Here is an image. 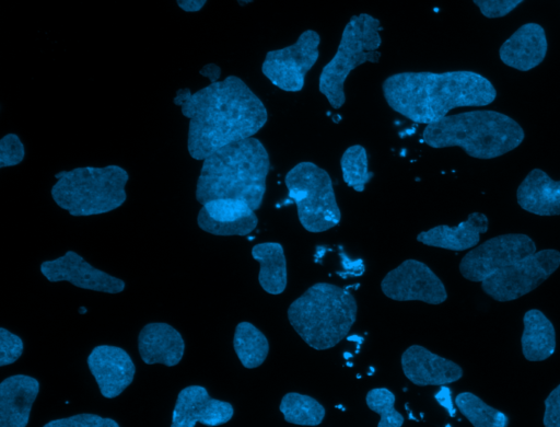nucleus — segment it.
Instances as JSON below:
<instances>
[{
  "label": "nucleus",
  "instance_id": "nucleus-1",
  "mask_svg": "<svg viewBox=\"0 0 560 427\" xmlns=\"http://www.w3.org/2000/svg\"><path fill=\"white\" fill-rule=\"evenodd\" d=\"M173 103L189 119L187 149L197 161L225 145L253 137L268 120L262 101L236 76L210 82L194 93L179 89Z\"/></svg>",
  "mask_w": 560,
  "mask_h": 427
},
{
  "label": "nucleus",
  "instance_id": "nucleus-2",
  "mask_svg": "<svg viewBox=\"0 0 560 427\" xmlns=\"http://www.w3.org/2000/svg\"><path fill=\"white\" fill-rule=\"evenodd\" d=\"M382 91L388 106L417 124H431L454 108L486 106L497 96L493 84L474 71H407L387 77Z\"/></svg>",
  "mask_w": 560,
  "mask_h": 427
},
{
  "label": "nucleus",
  "instance_id": "nucleus-3",
  "mask_svg": "<svg viewBox=\"0 0 560 427\" xmlns=\"http://www.w3.org/2000/svg\"><path fill=\"white\" fill-rule=\"evenodd\" d=\"M196 199L203 205L217 198H238L254 210L260 208L270 170L264 143L249 137L225 145L202 160Z\"/></svg>",
  "mask_w": 560,
  "mask_h": 427
},
{
  "label": "nucleus",
  "instance_id": "nucleus-4",
  "mask_svg": "<svg viewBox=\"0 0 560 427\" xmlns=\"http://www.w3.org/2000/svg\"><path fill=\"white\" fill-rule=\"evenodd\" d=\"M523 128L510 116L488 109L463 112L425 125L422 139L429 147H459L477 159H493L524 140Z\"/></svg>",
  "mask_w": 560,
  "mask_h": 427
},
{
  "label": "nucleus",
  "instance_id": "nucleus-5",
  "mask_svg": "<svg viewBox=\"0 0 560 427\" xmlns=\"http://www.w3.org/2000/svg\"><path fill=\"white\" fill-rule=\"evenodd\" d=\"M358 305L351 292L328 282H317L288 309L295 332L312 348L324 350L340 343L357 320Z\"/></svg>",
  "mask_w": 560,
  "mask_h": 427
},
{
  "label": "nucleus",
  "instance_id": "nucleus-6",
  "mask_svg": "<svg viewBox=\"0 0 560 427\" xmlns=\"http://www.w3.org/2000/svg\"><path fill=\"white\" fill-rule=\"evenodd\" d=\"M54 201L71 216H93L120 207L127 198L128 172L119 165L82 166L55 174Z\"/></svg>",
  "mask_w": 560,
  "mask_h": 427
},
{
  "label": "nucleus",
  "instance_id": "nucleus-7",
  "mask_svg": "<svg viewBox=\"0 0 560 427\" xmlns=\"http://www.w3.org/2000/svg\"><path fill=\"white\" fill-rule=\"evenodd\" d=\"M381 22L369 13L352 15L343 27L334 57L323 67L318 90L334 108L346 102L345 82L352 70L364 62L381 59Z\"/></svg>",
  "mask_w": 560,
  "mask_h": 427
},
{
  "label": "nucleus",
  "instance_id": "nucleus-8",
  "mask_svg": "<svg viewBox=\"0 0 560 427\" xmlns=\"http://www.w3.org/2000/svg\"><path fill=\"white\" fill-rule=\"evenodd\" d=\"M284 184L305 230L324 232L340 222L332 181L325 169L311 161L299 162L285 174Z\"/></svg>",
  "mask_w": 560,
  "mask_h": 427
},
{
  "label": "nucleus",
  "instance_id": "nucleus-9",
  "mask_svg": "<svg viewBox=\"0 0 560 427\" xmlns=\"http://www.w3.org/2000/svg\"><path fill=\"white\" fill-rule=\"evenodd\" d=\"M559 266V251L541 250L493 273L481 281V288L497 301L515 300L536 289Z\"/></svg>",
  "mask_w": 560,
  "mask_h": 427
},
{
  "label": "nucleus",
  "instance_id": "nucleus-10",
  "mask_svg": "<svg viewBox=\"0 0 560 427\" xmlns=\"http://www.w3.org/2000/svg\"><path fill=\"white\" fill-rule=\"evenodd\" d=\"M319 44L320 36L316 31L302 32L292 45L266 54L261 65L262 74L282 91H301L306 73L319 57Z\"/></svg>",
  "mask_w": 560,
  "mask_h": 427
},
{
  "label": "nucleus",
  "instance_id": "nucleus-11",
  "mask_svg": "<svg viewBox=\"0 0 560 427\" xmlns=\"http://www.w3.org/2000/svg\"><path fill=\"white\" fill-rule=\"evenodd\" d=\"M536 252L526 234L509 233L487 240L462 258L459 272L470 281H482L499 269Z\"/></svg>",
  "mask_w": 560,
  "mask_h": 427
},
{
  "label": "nucleus",
  "instance_id": "nucleus-12",
  "mask_svg": "<svg viewBox=\"0 0 560 427\" xmlns=\"http://www.w3.org/2000/svg\"><path fill=\"white\" fill-rule=\"evenodd\" d=\"M383 293L397 301L419 300L440 304L447 298L442 280L424 263L406 259L386 274L381 282Z\"/></svg>",
  "mask_w": 560,
  "mask_h": 427
},
{
  "label": "nucleus",
  "instance_id": "nucleus-13",
  "mask_svg": "<svg viewBox=\"0 0 560 427\" xmlns=\"http://www.w3.org/2000/svg\"><path fill=\"white\" fill-rule=\"evenodd\" d=\"M40 273L51 282L69 281L82 289L107 293H118L125 289L122 279L93 267L73 251H67L56 259L43 262Z\"/></svg>",
  "mask_w": 560,
  "mask_h": 427
},
{
  "label": "nucleus",
  "instance_id": "nucleus-14",
  "mask_svg": "<svg viewBox=\"0 0 560 427\" xmlns=\"http://www.w3.org/2000/svg\"><path fill=\"white\" fill-rule=\"evenodd\" d=\"M197 223L201 230L214 235L244 236L256 229L258 218L243 199L217 198L202 205Z\"/></svg>",
  "mask_w": 560,
  "mask_h": 427
},
{
  "label": "nucleus",
  "instance_id": "nucleus-15",
  "mask_svg": "<svg viewBox=\"0 0 560 427\" xmlns=\"http://www.w3.org/2000/svg\"><path fill=\"white\" fill-rule=\"evenodd\" d=\"M233 414L231 403L211 397L205 386L188 385L177 395L171 426L195 427L200 423L213 427L228 423Z\"/></svg>",
  "mask_w": 560,
  "mask_h": 427
},
{
  "label": "nucleus",
  "instance_id": "nucleus-16",
  "mask_svg": "<svg viewBox=\"0 0 560 427\" xmlns=\"http://www.w3.org/2000/svg\"><path fill=\"white\" fill-rule=\"evenodd\" d=\"M86 362L104 397L118 396L133 381L135 363L120 347L98 345L92 349Z\"/></svg>",
  "mask_w": 560,
  "mask_h": 427
},
{
  "label": "nucleus",
  "instance_id": "nucleus-17",
  "mask_svg": "<svg viewBox=\"0 0 560 427\" xmlns=\"http://www.w3.org/2000/svg\"><path fill=\"white\" fill-rule=\"evenodd\" d=\"M401 368L407 379L420 386H442L463 377V369L456 362L420 345H412L402 353Z\"/></svg>",
  "mask_w": 560,
  "mask_h": 427
},
{
  "label": "nucleus",
  "instance_id": "nucleus-18",
  "mask_svg": "<svg viewBox=\"0 0 560 427\" xmlns=\"http://www.w3.org/2000/svg\"><path fill=\"white\" fill-rule=\"evenodd\" d=\"M39 382L30 376L15 374L0 383V427H25Z\"/></svg>",
  "mask_w": 560,
  "mask_h": 427
},
{
  "label": "nucleus",
  "instance_id": "nucleus-19",
  "mask_svg": "<svg viewBox=\"0 0 560 427\" xmlns=\"http://www.w3.org/2000/svg\"><path fill=\"white\" fill-rule=\"evenodd\" d=\"M547 46L542 26L537 23H526L502 44L499 56L506 66L528 71L545 59Z\"/></svg>",
  "mask_w": 560,
  "mask_h": 427
},
{
  "label": "nucleus",
  "instance_id": "nucleus-20",
  "mask_svg": "<svg viewBox=\"0 0 560 427\" xmlns=\"http://www.w3.org/2000/svg\"><path fill=\"white\" fill-rule=\"evenodd\" d=\"M138 350L147 365L176 366L185 353L180 333L167 323L145 324L138 336Z\"/></svg>",
  "mask_w": 560,
  "mask_h": 427
},
{
  "label": "nucleus",
  "instance_id": "nucleus-21",
  "mask_svg": "<svg viewBox=\"0 0 560 427\" xmlns=\"http://www.w3.org/2000/svg\"><path fill=\"white\" fill-rule=\"evenodd\" d=\"M488 223L487 216L476 211L455 227L441 224L422 231L417 235V241L428 246L464 251L479 243L480 234L488 231Z\"/></svg>",
  "mask_w": 560,
  "mask_h": 427
},
{
  "label": "nucleus",
  "instance_id": "nucleus-22",
  "mask_svg": "<svg viewBox=\"0 0 560 427\" xmlns=\"http://www.w3.org/2000/svg\"><path fill=\"white\" fill-rule=\"evenodd\" d=\"M518 205L538 216L560 215V181L540 169L532 170L516 191Z\"/></svg>",
  "mask_w": 560,
  "mask_h": 427
},
{
  "label": "nucleus",
  "instance_id": "nucleus-23",
  "mask_svg": "<svg viewBox=\"0 0 560 427\" xmlns=\"http://www.w3.org/2000/svg\"><path fill=\"white\" fill-rule=\"evenodd\" d=\"M522 351L529 361H542L556 349V331L551 321L539 310H528L523 316Z\"/></svg>",
  "mask_w": 560,
  "mask_h": 427
},
{
  "label": "nucleus",
  "instance_id": "nucleus-24",
  "mask_svg": "<svg viewBox=\"0 0 560 427\" xmlns=\"http://www.w3.org/2000/svg\"><path fill=\"white\" fill-rule=\"evenodd\" d=\"M252 256L259 265L258 281L270 295H280L287 288L288 273L283 246L278 242L258 243L252 249Z\"/></svg>",
  "mask_w": 560,
  "mask_h": 427
},
{
  "label": "nucleus",
  "instance_id": "nucleus-25",
  "mask_svg": "<svg viewBox=\"0 0 560 427\" xmlns=\"http://www.w3.org/2000/svg\"><path fill=\"white\" fill-rule=\"evenodd\" d=\"M233 347L241 363L247 369L259 367L269 353L267 337L249 322H241L236 325Z\"/></svg>",
  "mask_w": 560,
  "mask_h": 427
},
{
  "label": "nucleus",
  "instance_id": "nucleus-26",
  "mask_svg": "<svg viewBox=\"0 0 560 427\" xmlns=\"http://www.w3.org/2000/svg\"><path fill=\"white\" fill-rule=\"evenodd\" d=\"M284 420L302 426H317L325 417V407L314 397L296 392L284 394L280 403Z\"/></svg>",
  "mask_w": 560,
  "mask_h": 427
},
{
  "label": "nucleus",
  "instance_id": "nucleus-27",
  "mask_svg": "<svg viewBox=\"0 0 560 427\" xmlns=\"http://www.w3.org/2000/svg\"><path fill=\"white\" fill-rule=\"evenodd\" d=\"M455 405L475 427H505L509 424V418L503 412L488 405L474 393L457 394Z\"/></svg>",
  "mask_w": 560,
  "mask_h": 427
},
{
  "label": "nucleus",
  "instance_id": "nucleus-28",
  "mask_svg": "<svg viewBox=\"0 0 560 427\" xmlns=\"http://www.w3.org/2000/svg\"><path fill=\"white\" fill-rule=\"evenodd\" d=\"M340 168L343 182L355 192H363L365 185L373 178L369 170L368 153L363 146L348 147L341 155Z\"/></svg>",
  "mask_w": 560,
  "mask_h": 427
},
{
  "label": "nucleus",
  "instance_id": "nucleus-29",
  "mask_svg": "<svg viewBox=\"0 0 560 427\" xmlns=\"http://www.w3.org/2000/svg\"><path fill=\"white\" fill-rule=\"evenodd\" d=\"M395 394L387 388H375L368 392L369 408L380 415L378 427H400L404 416L395 408Z\"/></svg>",
  "mask_w": 560,
  "mask_h": 427
},
{
  "label": "nucleus",
  "instance_id": "nucleus-30",
  "mask_svg": "<svg viewBox=\"0 0 560 427\" xmlns=\"http://www.w3.org/2000/svg\"><path fill=\"white\" fill-rule=\"evenodd\" d=\"M45 427H119L113 418L102 417L96 414L82 413L65 418L54 419L44 425Z\"/></svg>",
  "mask_w": 560,
  "mask_h": 427
},
{
  "label": "nucleus",
  "instance_id": "nucleus-31",
  "mask_svg": "<svg viewBox=\"0 0 560 427\" xmlns=\"http://www.w3.org/2000/svg\"><path fill=\"white\" fill-rule=\"evenodd\" d=\"M25 157V147L16 134H7L0 139V169L14 166Z\"/></svg>",
  "mask_w": 560,
  "mask_h": 427
},
{
  "label": "nucleus",
  "instance_id": "nucleus-32",
  "mask_svg": "<svg viewBox=\"0 0 560 427\" xmlns=\"http://www.w3.org/2000/svg\"><path fill=\"white\" fill-rule=\"evenodd\" d=\"M23 353V341L4 327L0 328V366L15 362Z\"/></svg>",
  "mask_w": 560,
  "mask_h": 427
},
{
  "label": "nucleus",
  "instance_id": "nucleus-33",
  "mask_svg": "<svg viewBox=\"0 0 560 427\" xmlns=\"http://www.w3.org/2000/svg\"><path fill=\"white\" fill-rule=\"evenodd\" d=\"M482 15L489 19L502 18L513 11L524 0H472Z\"/></svg>",
  "mask_w": 560,
  "mask_h": 427
},
{
  "label": "nucleus",
  "instance_id": "nucleus-34",
  "mask_svg": "<svg viewBox=\"0 0 560 427\" xmlns=\"http://www.w3.org/2000/svg\"><path fill=\"white\" fill-rule=\"evenodd\" d=\"M542 420L546 427H560V384L545 400Z\"/></svg>",
  "mask_w": 560,
  "mask_h": 427
},
{
  "label": "nucleus",
  "instance_id": "nucleus-35",
  "mask_svg": "<svg viewBox=\"0 0 560 427\" xmlns=\"http://www.w3.org/2000/svg\"><path fill=\"white\" fill-rule=\"evenodd\" d=\"M435 399L441 405H443L450 413L451 416L455 415V408L452 403L451 392L447 388L442 385L441 391L435 395Z\"/></svg>",
  "mask_w": 560,
  "mask_h": 427
},
{
  "label": "nucleus",
  "instance_id": "nucleus-36",
  "mask_svg": "<svg viewBox=\"0 0 560 427\" xmlns=\"http://www.w3.org/2000/svg\"><path fill=\"white\" fill-rule=\"evenodd\" d=\"M176 2L185 12H198L205 7L207 0H176Z\"/></svg>",
  "mask_w": 560,
  "mask_h": 427
},
{
  "label": "nucleus",
  "instance_id": "nucleus-37",
  "mask_svg": "<svg viewBox=\"0 0 560 427\" xmlns=\"http://www.w3.org/2000/svg\"><path fill=\"white\" fill-rule=\"evenodd\" d=\"M199 73L210 79L211 82L218 81L221 74V69L215 64H207L203 66Z\"/></svg>",
  "mask_w": 560,
  "mask_h": 427
}]
</instances>
